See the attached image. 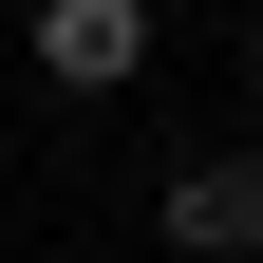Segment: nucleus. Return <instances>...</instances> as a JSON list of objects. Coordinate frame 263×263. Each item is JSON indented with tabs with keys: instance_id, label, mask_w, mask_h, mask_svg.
Masks as SVG:
<instances>
[{
	"instance_id": "1",
	"label": "nucleus",
	"mask_w": 263,
	"mask_h": 263,
	"mask_svg": "<svg viewBox=\"0 0 263 263\" xmlns=\"http://www.w3.org/2000/svg\"><path fill=\"white\" fill-rule=\"evenodd\" d=\"M38 94H132L151 76V0H38Z\"/></svg>"
},
{
	"instance_id": "2",
	"label": "nucleus",
	"mask_w": 263,
	"mask_h": 263,
	"mask_svg": "<svg viewBox=\"0 0 263 263\" xmlns=\"http://www.w3.org/2000/svg\"><path fill=\"white\" fill-rule=\"evenodd\" d=\"M170 263H263V151L170 170Z\"/></svg>"
},
{
	"instance_id": "3",
	"label": "nucleus",
	"mask_w": 263,
	"mask_h": 263,
	"mask_svg": "<svg viewBox=\"0 0 263 263\" xmlns=\"http://www.w3.org/2000/svg\"><path fill=\"white\" fill-rule=\"evenodd\" d=\"M0 170H19V132H0Z\"/></svg>"
}]
</instances>
